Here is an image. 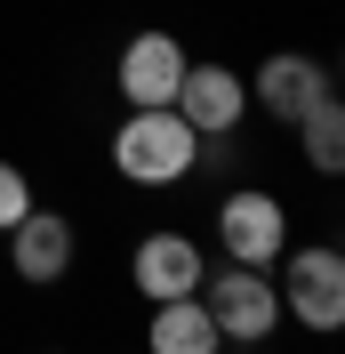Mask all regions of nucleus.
<instances>
[{
    "instance_id": "9b49d317",
    "label": "nucleus",
    "mask_w": 345,
    "mask_h": 354,
    "mask_svg": "<svg viewBox=\"0 0 345 354\" xmlns=\"http://www.w3.org/2000/svg\"><path fill=\"white\" fill-rule=\"evenodd\" d=\"M289 129H297L305 161H313L322 177H337V169H345V97H337V88H322V97H313V105H305Z\"/></svg>"
},
{
    "instance_id": "6e6552de",
    "label": "nucleus",
    "mask_w": 345,
    "mask_h": 354,
    "mask_svg": "<svg viewBox=\"0 0 345 354\" xmlns=\"http://www.w3.org/2000/svg\"><path fill=\"white\" fill-rule=\"evenodd\" d=\"M185 65H193V57L177 48V32H137V41L121 48V73H112V81H121L129 105H169L177 81H185Z\"/></svg>"
},
{
    "instance_id": "9d476101",
    "label": "nucleus",
    "mask_w": 345,
    "mask_h": 354,
    "mask_svg": "<svg viewBox=\"0 0 345 354\" xmlns=\"http://www.w3.org/2000/svg\"><path fill=\"white\" fill-rule=\"evenodd\" d=\"M145 354H225V338L201 314V298H161L152 306V330H145Z\"/></svg>"
},
{
    "instance_id": "1a4fd4ad",
    "label": "nucleus",
    "mask_w": 345,
    "mask_h": 354,
    "mask_svg": "<svg viewBox=\"0 0 345 354\" xmlns=\"http://www.w3.org/2000/svg\"><path fill=\"white\" fill-rule=\"evenodd\" d=\"M8 266H17L24 282H65L72 274V225L57 218V209H24L17 225H8Z\"/></svg>"
},
{
    "instance_id": "20e7f679",
    "label": "nucleus",
    "mask_w": 345,
    "mask_h": 354,
    "mask_svg": "<svg viewBox=\"0 0 345 354\" xmlns=\"http://www.w3.org/2000/svg\"><path fill=\"white\" fill-rule=\"evenodd\" d=\"M281 314H297L305 330H337L345 322V258L337 242H305L297 258L281 250Z\"/></svg>"
},
{
    "instance_id": "7ed1b4c3",
    "label": "nucleus",
    "mask_w": 345,
    "mask_h": 354,
    "mask_svg": "<svg viewBox=\"0 0 345 354\" xmlns=\"http://www.w3.org/2000/svg\"><path fill=\"white\" fill-rule=\"evenodd\" d=\"M217 242H225L233 266H265L273 274L281 250H289V209L265 185H225V201H217Z\"/></svg>"
},
{
    "instance_id": "39448f33",
    "label": "nucleus",
    "mask_w": 345,
    "mask_h": 354,
    "mask_svg": "<svg viewBox=\"0 0 345 354\" xmlns=\"http://www.w3.org/2000/svg\"><path fill=\"white\" fill-rule=\"evenodd\" d=\"M169 113H177L193 137H225V129H241V121H249V81H233L225 65H185Z\"/></svg>"
},
{
    "instance_id": "423d86ee",
    "label": "nucleus",
    "mask_w": 345,
    "mask_h": 354,
    "mask_svg": "<svg viewBox=\"0 0 345 354\" xmlns=\"http://www.w3.org/2000/svg\"><path fill=\"white\" fill-rule=\"evenodd\" d=\"M322 88H337L322 57H305V48H273V57H265V65L249 73V105H265V113L281 121V129H289V121H297V113L313 105Z\"/></svg>"
},
{
    "instance_id": "f257e3e1",
    "label": "nucleus",
    "mask_w": 345,
    "mask_h": 354,
    "mask_svg": "<svg viewBox=\"0 0 345 354\" xmlns=\"http://www.w3.org/2000/svg\"><path fill=\"white\" fill-rule=\"evenodd\" d=\"M193 145L201 137L169 105H129V121L112 129V169L129 185H177V177H193Z\"/></svg>"
},
{
    "instance_id": "f03ea898",
    "label": "nucleus",
    "mask_w": 345,
    "mask_h": 354,
    "mask_svg": "<svg viewBox=\"0 0 345 354\" xmlns=\"http://www.w3.org/2000/svg\"><path fill=\"white\" fill-rule=\"evenodd\" d=\"M201 314L217 322V338L225 346H257V338H273V322H281V290H273V274L265 266H209L201 274Z\"/></svg>"
},
{
    "instance_id": "0eeeda50",
    "label": "nucleus",
    "mask_w": 345,
    "mask_h": 354,
    "mask_svg": "<svg viewBox=\"0 0 345 354\" xmlns=\"http://www.w3.org/2000/svg\"><path fill=\"white\" fill-rule=\"evenodd\" d=\"M201 274H209V258H201L193 234H145V242H137V258H129V282L145 290L152 306H161V298H193Z\"/></svg>"
},
{
    "instance_id": "f8f14e48",
    "label": "nucleus",
    "mask_w": 345,
    "mask_h": 354,
    "mask_svg": "<svg viewBox=\"0 0 345 354\" xmlns=\"http://www.w3.org/2000/svg\"><path fill=\"white\" fill-rule=\"evenodd\" d=\"M24 209H32V185H24V169H17V161H0V234H8Z\"/></svg>"
}]
</instances>
